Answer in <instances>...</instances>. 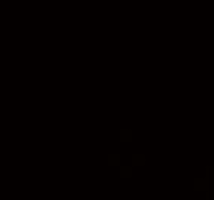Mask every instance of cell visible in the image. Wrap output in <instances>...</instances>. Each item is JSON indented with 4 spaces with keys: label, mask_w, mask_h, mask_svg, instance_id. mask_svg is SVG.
I'll list each match as a JSON object with an SVG mask.
<instances>
[]
</instances>
